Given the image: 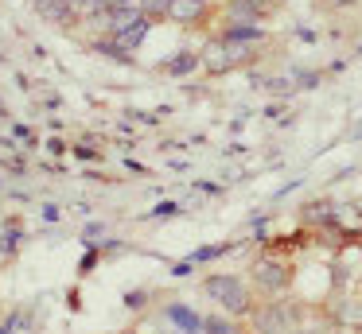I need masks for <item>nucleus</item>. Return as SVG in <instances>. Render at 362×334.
Masks as SVG:
<instances>
[{"label":"nucleus","instance_id":"obj_1","mask_svg":"<svg viewBox=\"0 0 362 334\" xmlns=\"http://www.w3.org/2000/svg\"><path fill=\"white\" fill-rule=\"evenodd\" d=\"M203 292L211 295L218 307L234 311V315L250 311V292H245V284H242L238 276H206V280H203Z\"/></svg>","mask_w":362,"mask_h":334},{"label":"nucleus","instance_id":"obj_2","mask_svg":"<svg viewBox=\"0 0 362 334\" xmlns=\"http://www.w3.org/2000/svg\"><path fill=\"white\" fill-rule=\"evenodd\" d=\"M250 59H253L250 43H234V39L222 35V43H211V47H206L203 66L211 70V74H226V70H234V66H245Z\"/></svg>","mask_w":362,"mask_h":334},{"label":"nucleus","instance_id":"obj_3","mask_svg":"<svg viewBox=\"0 0 362 334\" xmlns=\"http://www.w3.org/2000/svg\"><path fill=\"white\" fill-rule=\"evenodd\" d=\"M253 276H257V284H261V287H269V292H281V287L292 280V276H288V268H284V264H276V261H257Z\"/></svg>","mask_w":362,"mask_h":334},{"label":"nucleus","instance_id":"obj_4","mask_svg":"<svg viewBox=\"0 0 362 334\" xmlns=\"http://www.w3.org/2000/svg\"><path fill=\"white\" fill-rule=\"evenodd\" d=\"M206 16V0H172L168 8V20L175 23H199Z\"/></svg>","mask_w":362,"mask_h":334},{"label":"nucleus","instance_id":"obj_5","mask_svg":"<svg viewBox=\"0 0 362 334\" xmlns=\"http://www.w3.org/2000/svg\"><path fill=\"white\" fill-rule=\"evenodd\" d=\"M144 35H148V20H141L129 31H117V35H113V47H117V51H133V47H141Z\"/></svg>","mask_w":362,"mask_h":334},{"label":"nucleus","instance_id":"obj_6","mask_svg":"<svg viewBox=\"0 0 362 334\" xmlns=\"http://www.w3.org/2000/svg\"><path fill=\"white\" fill-rule=\"evenodd\" d=\"M168 318H172L175 326H183V330H187V334L203 330V318H199L195 311H187V307H175V303H172V307H168Z\"/></svg>","mask_w":362,"mask_h":334},{"label":"nucleus","instance_id":"obj_7","mask_svg":"<svg viewBox=\"0 0 362 334\" xmlns=\"http://www.w3.org/2000/svg\"><path fill=\"white\" fill-rule=\"evenodd\" d=\"M0 163L8 171H24V155H20V148L8 144V140H0Z\"/></svg>","mask_w":362,"mask_h":334},{"label":"nucleus","instance_id":"obj_8","mask_svg":"<svg viewBox=\"0 0 362 334\" xmlns=\"http://www.w3.org/2000/svg\"><path fill=\"white\" fill-rule=\"evenodd\" d=\"M195 66H199V54H175V59H168V74H187Z\"/></svg>","mask_w":362,"mask_h":334},{"label":"nucleus","instance_id":"obj_9","mask_svg":"<svg viewBox=\"0 0 362 334\" xmlns=\"http://www.w3.org/2000/svg\"><path fill=\"white\" fill-rule=\"evenodd\" d=\"M168 8H172V0H141V12L148 16H168Z\"/></svg>","mask_w":362,"mask_h":334},{"label":"nucleus","instance_id":"obj_10","mask_svg":"<svg viewBox=\"0 0 362 334\" xmlns=\"http://www.w3.org/2000/svg\"><path fill=\"white\" fill-rule=\"evenodd\" d=\"M245 4H250L257 16H269V12H276V8H284V0H245Z\"/></svg>","mask_w":362,"mask_h":334},{"label":"nucleus","instance_id":"obj_11","mask_svg":"<svg viewBox=\"0 0 362 334\" xmlns=\"http://www.w3.org/2000/svg\"><path fill=\"white\" fill-rule=\"evenodd\" d=\"M206 334H238V326L218 323V318H206Z\"/></svg>","mask_w":362,"mask_h":334}]
</instances>
